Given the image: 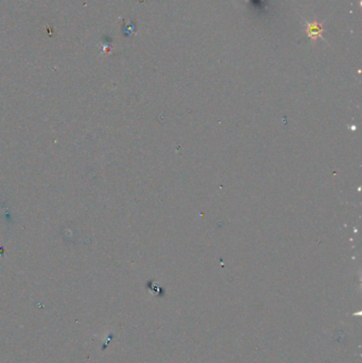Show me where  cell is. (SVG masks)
Returning a JSON list of instances; mask_svg holds the SVG:
<instances>
[{"instance_id":"1","label":"cell","mask_w":362,"mask_h":363,"mask_svg":"<svg viewBox=\"0 0 362 363\" xmlns=\"http://www.w3.org/2000/svg\"><path fill=\"white\" fill-rule=\"evenodd\" d=\"M321 32H322V28L320 25L318 24H309L308 28H307V33L310 37H312L313 40L317 39L318 36H321Z\"/></svg>"}]
</instances>
